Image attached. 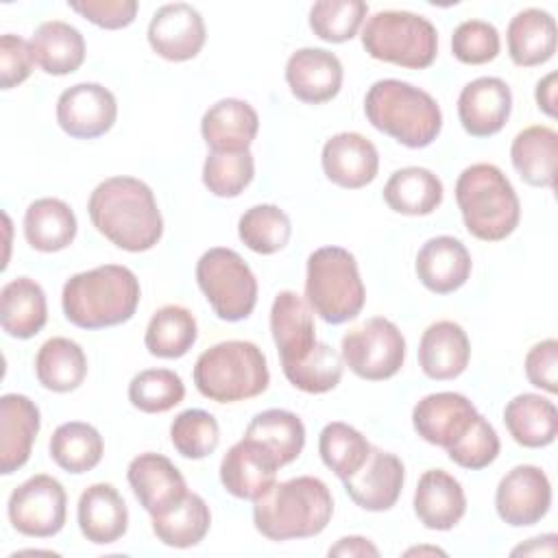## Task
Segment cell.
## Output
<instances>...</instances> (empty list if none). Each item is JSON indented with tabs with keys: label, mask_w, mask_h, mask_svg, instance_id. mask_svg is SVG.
Wrapping results in <instances>:
<instances>
[{
	"label": "cell",
	"mask_w": 558,
	"mask_h": 558,
	"mask_svg": "<svg viewBox=\"0 0 558 558\" xmlns=\"http://www.w3.org/2000/svg\"><path fill=\"white\" fill-rule=\"evenodd\" d=\"M87 214L100 235L129 253L153 248L163 233V218L155 194L135 177L100 181L89 194Z\"/></svg>",
	"instance_id": "obj_1"
},
{
	"label": "cell",
	"mask_w": 558,
	"mask_h": 558,
	"mask_svg": "<svg viewBox=\"0 0 558 558\" xmlns=\"http://www.w3.org/2000/svg\"><path fill=\"white\" fill-rule=\"evenodd\" d=\"M331 514V490L314 475L275 482L253 501L255 530L275 543L316 536L327 527Z\"/></svg>",
	"instance_id": "obj_2"
},
{
	"label": "cell",
	"mask_w": 558,
	"mask_h": 558,
	"mask_svg": "<svg viewBox=\"0 0 558 558\" xmlns=\"http://www.w3.org/2000/svg\"><path fill=\"white\" fill-rule=\"evenodd\" d=\"M142 290L135 272L120 264H102L72 275L61 290L65 318L81 329L116 327L133 318Z\"/></svg>",
	"instance_id": "obj_3"
},
{
	"label": "cell",
	"mask_w": 558,
	"mask_h": 558,
	"mask_svg": "<svg viewBox=\"0 0 558 558\" xmlns=\"http://www.w3.org/2000/svg\"><path fill=\"white\" fill-rule=\"evenodd\" d=\"M366 120L408 148L429 146L440 129L438 102L421 87L399 78L375 81L364 96Z\"/></svg>",
	"instance_id": "obj_4"
},
{
	"label": "cell",
	"mask_w": 558,
	"mask_h": 558,
	"mask_svg": "<svg viewBox=\"0 0 558 558\" xmlns=\"http://www.w3.org/2000/svg\"><path fill=\"white\" fill-rule=\"evenodd\" d=\"M456 203L464 227L484 242L508 238L521 220L519 196L495 163H473L456 181Z\"/></svg>",
	"instance_id": "obj_5"
},
{
	"label": "cell",
	"mask_w": 558,
	"mask_h": 558,
	"mask_svg": "<svg viewBox=\"0 0 558 558\" xmlns=\"http://www.w3.org/2000/svg\"><path fill=\"white\" fill-rule=\"evenodd\" d=\"M192 375L196 390L216 403L253 399L270 384L266 355L248 340H225L205 349Z\"/></svg>",
	"instance_id": "obj_6"
},
{
	"label": "cell",
	"mask_w": 558,
	"mask_h": 558,
	"mask_svg": "<svg viewBox=\"0 0 558 558\" xmlns=\"http://www.w3.org/2000/svg\"><path fill=\"white\" fill-rule=\"evenodd\" d=\"M305 301L329 325L353 320L366 301V290L353 253L342 246H320L307 257Z\"/></svg>",
	"instance_id": "obj_7"
},
{
	"label": "cell",
	"mask_w": 558,
	"mask_h": 558,
	"mask_svg": "<svg viewBox=\"0 0 558 558\" xmlns=\"http://www.w3.org/2000/svg\"><path fill=\"white\" fill-rule=\"evenodd\" d=\"M364 50L408 70L429 68L438 54L436 26L412 11H377L362 28Z\"/></svg>",
	"instance_id": "obj_8"
},
{
	"label": "cell",
	"mask_w": 558,
	"mask_h": 558,
	"mask_svg": "<svg viewBox=\"0 0 558 558\" xmlns=\"http://www.w3.org/2000/svg\"><path fill=\"white\" fill-rule=\"evenodd\" d=\"M196 283L220 320L238 323L255 310L257 279L233 248L214 246L205 251L196 262Z\"/></svg>",
	"instance_id": "obj_9"
},
{
	"label": "cell",
	"mask_w": 558,
	"mask_h": 558,
	"mask_svg": "<svg viewBox=\"0 0 558 558\" xmlns=\"http://www.w3.org/2000/svg\"><path fill=\"white\" fill-rule=\"evenodd\" d=\"M342 362L362 379L381 381L397 375L405 360V338L399 327L375 316L342 336Z\"/></svg>",
	"instance_id": "obj_10"
},
{
	"label": "cell",
	"mask_w": 558,
	"mask_h": 558,
	"mask_svg": "<svg viewBox=\"0 0 558 558\" xmlns=\"http://www.w3.org/2000/svg\"><path fill=\"white\" fill-rule=\"evenodd\" d=\"M7 514L15 532L31 538H50L65 525V488L52 475H33L13 488L7 501Z\"/></svg>",
	"instance_id": "obj_11"
},
{
	"label": "cell",
	"mask_w": 558,
	"mask_h": 558,
	"mask_svg": "<svg viewBox=\"0 0 558 558\" xmlns=\"http://www.w3.org/2000/svg\"><path fill=\"white\" fill-rule=\"evenodd\" d=\"M551 506V484L541 466L517 464L497 484L495 510L512 527L538 523Z\"/></svg>",
	"instance_id": "obj_12"
},
{
	"label": "cell",
	"mask_w": 558,
	"mask_h": 558,
	"mask_svg": "<svg viewBox=\"0 0 558 558\" xmlns=\"http://www.w3.org/2000/svg\"><path fill=\"white\" fill-rule=\"evenodd\" d=\"M118 118L116 96L100 83H76L57 100V122L70 137L94 140L105 135Z\"/></svg>",
	"instance_id": "obj_13"
},
{
	"label": "cell",
	"mask_w": 558,
	"mask_h": 558,
	"mask_svg": "<svg viewBox=\"0 0 558 558\" xmlns=\"http://www.w3.org/2000/svg\"><path fill=\"white\" fill-rule=\"evenodd\" d=\"M203 15L187 2L159 7L148 24V44L166 61H190L205 46Z\"/></svg>",
	"instance_id": "obj_14"
},
{
	"label": "cell",
	"mask_w": 558,
	"mask_h": 558,
	"mask_svg": "<svg viewBox=\"0 0 558 558\" xmlns=\"http://www.w3.org/2000/svg\"><path fill=\"white\" fill-rule=\"evenodd\" d=\"M403 482L405 466L401 458L379 447H371V453L360 471L342 480L351 501L368 512L390 510L401 497Z\"/></svg>",
	"instance_id": "obj_15"
},
{
	"label": "cell",
	"mask_w": 558,
	"mask_h": 558,
	"mask_svg": "<svg viewBox=\"0 0 558 558\" xmlns=\"http://www.w3.org/2000/svg\"><path fill=\"white\" fill-rule=\"evenodd\" d=\"M270 333L281 357V368L303 362L318 342L310 303L292 290H281L270 307Z\"/></svg>",
	"instance_id": "obj_16"
},
{
	"label": "cell",
	"mask_w": 558,
	"mask_h": 558,
	"mask_svg": "<svg viewBox=\"0 0 558 558\" xmlns=\"http://www.w3.org/2000/svg\"><path fill=\"white\" fill-rule=\"evenodd\" d=\"M477 408L460 392H432L412 410L414 432L429 445L449 449L477 416Z\"/></svg>",
	"instance_id": "obj_17"
},
{
	"label": "cell",
	"mask_w": 558,
	"mask_h": 558,
	"mask_svg": "<svg viewBox=\"0 0 558 558\" xmlns=\"http://www.w3.org/2000/svg\"><path fill=\"white\" fill-rule=\"evenodd\" d=\"M279 469V462L266 447L244 436L222 456L220 482L229 495L255 501L277 482Z\"/></svg>",
	"instance_id": "obj_18"
},
{
	"label": "cell",
	"mask_w": 558,
	"mask_h": 558,
	"mask_svg": "<svg viewBox=\"0 0 558 558\" xmlns=\"http://www.w3.org/2000/svg\"><path fill=\"white\" fill-rule=\"evenodd\" d=\"M512 111V92L497 76H480L466 83L458 96V118L462 129L473 137L499 133Z\"/></svg>",
	"instance_id": "obj_19"
},
{
	"label": "cell",
	"mask_w": 558,
	"mask_h": 558,
	"mask_svg": "<svg viewBox=\"0 0 558 558\" xmlns=\"http://www.w3.org/2000/svg\"><path fill=\"white\" fill-rule=\"evenodd\" d=\"M129 486L140 506L153 517L187 495V484L181 471L161 453H140L126 469Z\"/></svg>",
	"instance_id": "obj_20"
},
{
	"label": "cell",
	"mask_w": 558,
	"mask_h": 558,
	"mask_svg": "<svg viewBox=\"0 0 558 558\" xmlns=\"http://www.w3.org/2000/svg\"><path fill=\"white\" fill-rule=\"evenodd\" d=\"M320 163L331 183L344 190H360L377 177L379 153L362 133L342 131L325 142Z\"/></svg>",
	"instance_id": "obj_21"
},
{
	"label": "cell",
	"mask_w": 558,
	"mask_h": 558,
	"mask_svg": "<svg viewBox=\"0 0 558 558\" xmlns=\"http://www.w3.org/2000/svg\"><path fill=\"white\" fill-rule=\"evenodd\" d=\"M286 83L301 102H329L342 87V63L325 48H299L286 63Z\"/></svg>",
	"instance_id": "obj_22"
},
{
	"label": "cell",
	"mask_w": 558,
	"mask_h": 558,
	"mask_svg": "<svg viewBox=\"0 0 558 558\" xmlns=\"http://www.w3.org/2000/svg\"><path fill=\"white\" fill-rule=\"evenodd\" d=\"M41 427L39 408L26 395L7 392L0 399V473L22 469L33 451Z\"/></svg>",
	"instance_id": "obj_23"
},
{
	"label": "cell",
	"mask_w": 558,
	"mask_h": 558,
	"mask_svg": "<svg viewBox=\"0 0 558 558\" xmlns=\"http://www.w3.org/2000/svg\"><path fill=\"white\" fill-rule=\"evenodd\" d=\"M416 277L434 294L456 292L471 277V253L453 235L429 238L416 253Z\"/></svg>",
	"instance_id": "obj_24"
},
{
	"label": "cell",
	"mask_w": 558,
	"mask_h": 558,
	"mask_svg": "<svg viewBox=\"0 0 558 558\" xmlns=\"http://www.w3.org/2000/svg\"><path fill=\"white\" fill-rule=\"evenodd\" d=\"M76 521L89 543L111 545L126 534L129 508L113 484L96 482L81 493Z\"/></svg>",
	"instance_id": "obj_25"
},
{
	"label": "cell",
	"mask_w": 558,
	"mask_h": 558,
	"mask_svg": "<svg viewBox=\"0 0 558 558\" xmlns=\"http://www.w3.org/2000/svg\"><path fill=\"white\" fill-rule=\"evenodd\" d=\"M414 514L427 530H451L466 512L462 484L442 469H429L418 477L414 490Z\"/></svg>",
	"instance_id": "obj_26"
},
{
	"label": "cell",
	"mask_w": 558,
	"mask_h": 558,
	"mask_svg": "<svg viewBox=\"0 0 558 558\" xmlns=\"http://www.w3.org/2000/svg\"><path fill=\"white\" fill-rule=\"evenodd\" d=\"M471 360L466 331L453 320L432 323L418 342V364L429 379L447 381L460 377Z\"/></svg>",
	"instance_id": "obj_27"
},
{
	"label": "cell",
	"mask_w": 558,
	"mask_h": 558,
	"mask_svg": "<svg viewBox=\"0 0 558 558\" xmlns=\"http://www.w3.org/2000/svg\"><path fill=\"white\" fill-rule=\"evenodd\" d=\"M259 131L257 111L240 98H222L214 102L201 120V135L209 150L238 153L248 150Z\"/></svg>",
	"instance_id": "obj_28"
},
{
	"label": "cell",
	"mask_w": 558,
	"mask_h": 558,
	"mask_svg": "<svg viewBox=\"0 0 558 558\" xmlns=\"http://www.w3.org/2000/svg\"><path fill=\"white\" fill-rule=\"evenodd\" d=\"M48 320L44 288L31 277H15L0 290V325L7 336L28 340Z\"/></svg>",
	"instance_id": "obj_29"
},
{
	"label": "cell",
	"mask_w": 558,
	"mask_h": 558,
	"mask_svg": "<svg viewBox=\"0 0 558 558\" xmlns=\"http://www.w3.org/2000/svg\"><path fill=\"white\" fill-rule=\"evenodd\" d=\"M504 423L514 442L527 449H541L558 436V410L554 401L523 392L512 397L504 408Z\"/></svg>",
	"instance_id": "obj_30"
},
{
	"label": "cell",
	"mask_w": 558,
	"mask_h": 558,
	"mask_svg": "<svg viewBox=\"0 0 558 558\" xmlns=\"http://www.w3.org/2000/svg\"><path fill=\"white\" fill-rule=\"evenodd\" d=\"M506 39L514 65L547 63L556 52V20L543 9H523L510 20Z\"/></svg>",
	"instance_id": "obj_31"
},
{
	"label": "cell",
	"mask_w": 558,
	"mask_h": 558,
	"mask_svg": "<svg viewBox=\"0 0 558 558\" xmlns=\"http://www.w3.org/2000/svg\"><path fill=\"white\" fill-rule=\"evenodd\" d=\"M28 44L35 63L52 76L72 74L85 61V39L81 31L61 20L39 24Z\"/></svg>",
	"instance_id": "obj_32"
},
{
	"label": "cell",
	"mask_w": 558,
	"mask_h": 558,
	"mask_svg": "<svg viewBox=\"0 0 558 558\" xmlns=\"http://www.w3.org/2000/svg\"><path fill=\"white\" fill-rule=\"evenodd\" d=\"M510 159L519 177L534 187H554L558 161V133L534 124L519 131L510 146Z\"/></svg>",
	"instance_id": "obj_33"
},
{
	"label": "cell",
	"mask_w": 558,
	"mask_h": 558,
	"mask_svg": "<svg viewBox=\"0 0 558 558\" xmlns=\"http://www.w3.org/2000/svg\"><path fill=\"white\" fill-rule=\"evenodd\" d=\"M24 238L39 253L68 248L76 238V216L61 198H37L24 214Z\"/></svg>",
	"instance_id": "obj_34"
},
{
	"label": "cell",
	"mask_w": 558,
	"mask_h": 558,
	"mask_svg": "<svg viewBox=\"0 0 558 558\" xmlns=\"http://www.w3.org/2000/svg\"><path fill=\"white\" fill-rule=\"evenodd\" d=\"M442 181L427 168L395 170L384 185L386 205L403 216H427L442 203Z\"/></svg>",
	"instance_id": "obj_35"
},
{
	"label": "cell",
	"mask_w": 558,
	"mask_h": 558,
	"mask_svg": "<svg viewBox=\"0 0 558 558\" xmlns=\"http://www.w3.org/2000/svg\"><path fill=\"white\" fill-rule=\"evenodd\" d=\"M35 375L46 390L72 392L87 375L85 351L70 338H48L35 355Z\"/></svg>",
	"instance_id": "obj_36"
},
{
	"label": "cell",
	"mask_w": 558,
	"mask_h": 558,
	"mask_svg": "<svg viewBox=\"0 0 558 558\" xmlns=\"http://www.w3.org/2000/svg\"><path fill=\"white\" fill-rule=\"evenodd\" d=\"M209 525L211 512L207 501L190 490L168 510L153 514V534L157 536V541L177 549L198 545L207 536Z\"/></svg>",
	"instance_id": "obj_37"
},
{
	"label": "cell",
	"mask_w": 558,
	"mask_h": 558,
	"mask_svg": "<svg viewBox=\"0 0 558 558\" xmlns=\"http://www.w3.org/2000/svg\"><path fill=\"white\" fill-rule=\"evenodd\" d=\"M244 436L266 447L275 456L279 466L294 462L305 447L303 421L294 412L281 408H270L255 414Z\"/></svg>",
	"instance_id": "obj_38"
},
{
	"label": "cell",
	"mask_w": 558,
	"mask_h": 558,
	"mask_svg": "<svg viewBox=\"0 0 558 558\" xmlns=\"http://www.w3.org/2000/svg\"><path fill=\"white\" fill-rule=\"evenodd\" d=\"M48 451L59 469L72 475H81L92 471L102 460L105 442L94 425L83 421H68L52 432Z\"/></svg>",
	"instance_id": "obj_39"
},
{
	"label": "cell",
	"mask_w": 558,
	"mask_h": 558,
	"mask_svg": "<svg viewBox=\"0 0 558 558\" xmlns=\"http://www.w3.org/2000/svg\"><path fill=\"white\" fill-rule=\"evenodd\" d=\"M198 327L194 314L183 305L159 307L146 327L144 344L150 355L174 360L183 357L196 342Z\"/></svg>",
	"instance_id": "obj_40"
},
{
	"label": "cell",
	"mask_w": 558,
	"mask_h": 558,
	"mask_svg": "<svg viewBox=\"0 0 558 558\" xmlns=\"http://www.w3.org/2000/svg\"><path fill=\"white\" fill-rule=\"evenodd\" d=\"M371 447L373 445L360 429L342 421L327 423L318 436L320 460L340 480H347L360 471L371 453Z\"/></svg>",
	"instance_id": "obj_41"
},
{
	"label": "cell",
	"mask_w": 558,
	"mask_h": 558,
	"mask_svg": "<svg viewBox=\"0 0 558 558\" xmlns=\"http://www.w3.org/2000/svg\"><path fill=\"white\" fill-rule=\"evenodd\" d=\"M238 235L246 248L259 255L281 251L292 235V222L283 209L270 203L253 205L240 216Z\"/></svg>",
	"instance_id": "obj_42"
},
{
	"label": "cell",
	"mask_w": 558,
	"mask_h": 558,
	"mask_svg": "<svg viewBox=\"0 0 558 558\" xmlns=\"http://www.w3.org/2000/svg\"><path fill=\"white\" fill-rule=\"evenodd\" d=\"M185 397L183 379L170 368L140 371L129 384V401L144 414H161L179 405Z\"/></svg>",
	"instance_id": "obj_43"
},
{
	"label": "cell",
	"mask_w": 558,
	"mask_h": 558,
	"mask_svg": "<svg viewBox=\"0 0 558 558\" xmlns=\"http://www.w3.org/2000/svg\"><path fill=\"white\" fill-rule=\"evenodd\" d=\"M255 177V159L251 150L222 153L209 150L203 163L205 187L220 198L240 196Z\"/></svg>",
	"instance_id": "obj_44"
},
{
	"label": "cell",
	"mask_w": 558,
	"mask_h": 558,
	"mask_svg": "<svg viewBox=\"0 0 558 558\" xmlns=\"http://www.w3.org/2000/svg\"><path fill=\"white\" fill-rule=\"evenodd\" d=\"M368 4L362 0H320L310 9V28L329 44L353 39L366 20Z\"/></svg>",
	"instance_id": "obj_45"
},
{
	"label": "cell",
	"mask_w": 558,
	"mask_h": 558,
	"mask_svg": "<svg viewBox=\"0 0 558 558\" xmlns=\"http://www.w3.org/2000/svg\"><path fill=\"white\" fill-rule=\"evenodd\" d=\"M172 447L190 460H203L211 456L220 442V427L211 412L201 408L183 410L170 425Z\"/></svg>",
	"instance_id": "obj_46"
},
{
	"label": "cell",
	"mask_w": 558,
	"mask_h": 558,
	"mask_svg": "<svg viewBox=\"0 0 558 558\" xmlns=\"http://www.w3.org/2000/svg\"><path fill=\"white\" fill-rule=\"evenodd\" d=\"M283 375L294 388L307 395H323L340 384L342 355L327 342H316L314 351L303 362L283 368Z\"/></svg>",
	"instance_id": "obj_47"
},
{
	"label": "cell",
	"mask_w": 558,
	"mask_h": 558,
	"mask_svg": "<svg viewBox=\"0 0 558 558\" xmlns=\"http://www.w3.org/2000/svg\"><path fill=\"white\" fill-rule=\"evenodd\" d=\"M499 447L501 445L495 427L482 414H477L466 434L447 449V456L462 469L480 471L497 460Z\"/></svg>",
	"instance_id": "obj_48"
},
{
	"label": "cell",
	"mask_w": 558,
	"mask_h": 558,
	"mask_svg": "<svg viewBox=\"0 0 558 558\" xmlns=\"http://www.w3.org/2000/svg\"><path fill=\"white\" fill-rule=\"evenodd\" d=\"M499 33L490 22L466 20L451 35V52L460 63L482 65L499 54Z\"/></svg>",
	"instance_id": "obj_49"
},
{
	"label": "cell",
	"mask_w": 558,
	"mask_h": 558,
	"mask_svg": "<svg viewBox=\"0 0 558 558\" xmlns=\"http://www.w3.org/2000/svg\"><path fill=\"white\" fill-rule=\"evenodd\" d=\"M72 11H76L87 22L116 31L129 26L137 15V2L135 0H83V2H68Z\"/></svg>",
	"instance_id": "obj_50"
},
{
	"label": "cell",
	"mask_w": 558,
	"mask_h": 558,
	"mask_svg": "<svg viewBox=\"0 0 558 558\" xmlns=\"http://www.w3.org/2000/svg\"><path fill=\"white\" fill-rule=\"evenodd\" d=\"M35 59L31 52V44L20 35H2L0 37V83L2 89L17 87L33 72Z\"/></svg>",
	"instance_id": "obj_51"
},
{
	"label": "cell",
	"mask_w": 558,
	"mask_h": 558,
	"mask_svg": "<svg viewBox=\"0 0 558 558\" xmlns=\"http://www.w3.org/2000/svg\"><path fill=\"white\" fill-rule=\"evenodd\" d=\"M525 377L532 386L558 392V342L554 338L536 342L525 355Z\"/></svg>",
	"instance_id": "obj_52"
},
{
	"label": "cell",
	"mask_w": 558,
	"mask_h": 558,
	"mask_svg": "<svg viewBox=\"0 0 558 558\" xmlns=\"http://www.w3.org/2000/svg\"><path fill=\"white\" fill-rule=\"evenodd\" d=\"M329 556H349V558H360V556H379V549L364 536H344L340 538L333 547H329L327 551Z\"/></svg>",
	"instance_id": "obj_53"
},
{
	"label": "cell",
	"mask_w": 558,
	"mask_h": 558,
	"mask_svg": "<svg viewBox=\"0 0 558 558\" xmlns=\"http://www.w3.org/2000/svg\"><path fill=\"white\" fill-rule=\"evenodd\" d=\"M536 105L549 118L556 116V72H549L536 83Z\"/></svg>",
	"instance_id": "obj_54"
},
{
	"label": "cell",
	"mask_w": 558,
	"mask_h": 558,
	"mask_svg": "<svg viewBox=\"0 0 558 558\" xmlns=\"http://www.w3.org/2000/svg\"><path fill=\"white\" fill-rule=\"evenodd\" d=\"M556 534H545V536H536V538H530L527 545H519L512 549V556H519V554H525V556H554L556 554Z\"/></svg>",
	"instance_id": "obj_55"
},
{
	"label": "cell",
	"mask_w": 558,
	"mask_h": 558,
	"mask_svg": "<svg viewBox=\"0 0 558 558\" xmlns=\"http://www.w3.org/2000/svg\"><path fill=\"white\" fill-rule=\"evenodd\" d=\"M414 554H442L445 556V551L438 547H412L405 551V556H414Z\"/></svg>",
	"instance_id": "obj_56"
}]
</instances>
